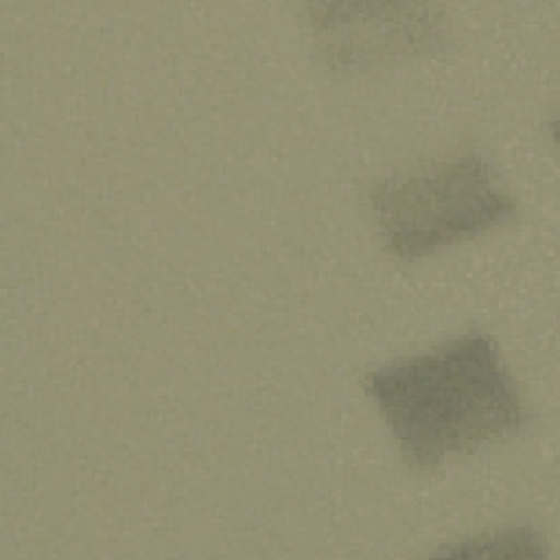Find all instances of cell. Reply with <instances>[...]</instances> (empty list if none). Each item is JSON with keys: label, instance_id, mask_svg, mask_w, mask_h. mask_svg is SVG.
I'll return each mask as SVG.
<instances>
[{"label": "cell", "instance_id": "1", "mask_svg": "<svg viewBox=\"0 0 560 560\" xmlns=\"http://www.w3.org/2000/svg\"><path fill=\"white\" fill-rule=\"evenodd\" d=\"M405 459L433 468L448 453L512 435L525 420L518 389L497 343L481 332L427 354L396 359L363 378Z\"/></svg>", "mask_w": 560, "mask_h": 560}, {"label": "cell", "instance_id": "2", "mask_svg": "<svg viewBox=\"0 0 560 560\" xmlns=\"http://www.w3.org/2000/svg\"><path fill=\"white\" fill-rule=\"evenodd\" d=\"M368 203L385 247L402 260L472 238L516 210L492 166L477 153L383 179L370 188Z\"/></svg>", "mask_w": 560, "mask_h": 560}, {"label": "cell", "instance_id": "3", "mask_svg": "<svg viewBox=\"0 0 560 560\" xmlns=\"http://www.w3.org/2000/svg\"><path fill=\"white\" fill-rule=\"evenodd\" d=\"M422 13L424 9L409 18L322 15L313 18V24L330 66L361 68L431 48L435 26Z\"/></svg>", "mask_w": 560, "mask_h": 560}, {"label": "cell", "instance_id": "4", "mask_svg": "<svg viewBox=\"0 0 560 560\" xmlns=\"http://www.w3.org/2000/svg\"><path fill=\"white\" fill-rule=\"evenodd\" d=\"M440 553H453V556H542V538L527 529V527H510V529H497L490 534L475 536L462 547H453L451 551Z\"/></svg>", "mask_w": 560, "mask_h": 560}]
</instances>
